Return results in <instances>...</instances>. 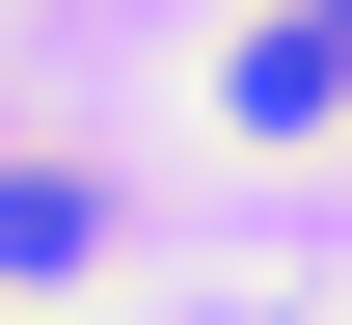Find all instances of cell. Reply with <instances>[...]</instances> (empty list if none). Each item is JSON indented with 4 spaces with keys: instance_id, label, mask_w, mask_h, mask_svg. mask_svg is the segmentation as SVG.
Listing matches in <instances>:
<instances>
[{
    "instance_id": "cell-1",
    "label": "cell",
    "mask_w": 352,
    "mask_h": 325,
    "mask_svg": "<svg viewBox=\"0 0 352 325\" xmlns=\"http://www.w3.org/2000/svg\"><path fill=\"white\" fill-rule=\"evenodd\" d=\"M0 271H82V190L54 163H0Z\"/></svg>"
},
{
    "instance_id": "cell-2",
    "label": "cell",
    "mask_w": 352,
    "mask_h": 325,
    "mask_svg": "<svg viewBox=\"0 0 352 325\" xmlns=\"http://www.w3.org/2000/svg\"><path fill=\"white\" fill-rule=\"evenodd\" d=\"M325 54H352V0H325Z\"/></svg>"
}]
</instances>
